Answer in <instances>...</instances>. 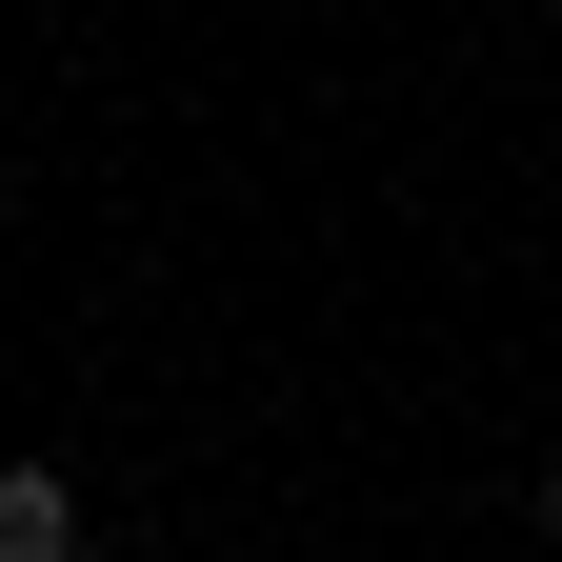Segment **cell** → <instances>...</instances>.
Returning a JSON list of instances; mask_svg holds the SVG:
<instances>
[{"instance_id": "cell-2", "label": "cell", "mask_w": 562, "mask_h": 562, "mask_svg": "<svg viewBox=\"0 0 562 562\" xmlns=\"http://www.w3.org/2000/svg\"><path fill=\"white\" fill-rule=\"evenodd\" d=\"M542 542H562V442H542Z\"/></svg>"}, {"instance_id": "cell-1", "label": "cell", "mask_w": 562, "mask_h": 562, "mask_svg": "<svg viewBox=\"0 0 562 562\" xmlns=\"http://www.w3.org/2000/svg\"><path fill=\"white\" fill-rule=\"evenodd\" d=\"M0 562H81V482L60 462H0Z\"/></svg>"}]
</instances>
